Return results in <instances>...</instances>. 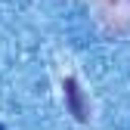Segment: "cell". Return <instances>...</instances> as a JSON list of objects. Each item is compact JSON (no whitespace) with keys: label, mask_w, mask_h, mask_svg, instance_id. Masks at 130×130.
Segmentation results:
<instances>
[{"label":"cell","mask_w":130,"mask_h":130,"mask_svg":"<svg viewBox=\"0 0 130 130\" xmlns=\"http://www.w3.org/2000/svg\"><path fill=\"white\" fill-rule=\"evenodd\" d=\"M65 99H68V108H71V115H74L77 121H87V118H90V115H87V105H84V96H80L74 77L65 80Z\"/></svg>","instance_id":"obj_1"}]
</instances>
